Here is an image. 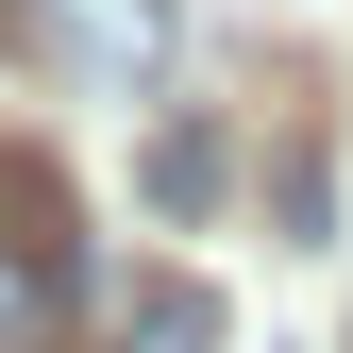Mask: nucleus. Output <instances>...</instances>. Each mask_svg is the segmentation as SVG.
<instances>
[{"label":"nucleus","mask_w":353,"mask_h":353,"mask_svg":"<svg viewBox=\"0 0 353 353\" xmlns=\"http://www.w3.org/2000/svg\"><path fill=\"white\" fill-rule=\"evenodd\" d=\"M51 17V51L101 84V101H152L168 84V0H34Z\"/></svg>","instance_id":"nucleus-2"},{"label":"nucleus","mask_w":353,"mask_h":353,"mask_svg":"<svg viewBox=\"0 0 353 353\" xmlns=\"http://www.w3.org/2000/svg\"><path fill=\"white\" fill-rule=\"evenodd\" d=\"M68 286H84V202H68V168H51V152L0 135V353H51Z\"/></svg>","instance_id":"nucleus-1"},{"label":"nucleus","mask_w":353,"mask_h":353,"mask_svg":"<svg viewBox=\"0 0 353 353\" xmlns=\"http://www.w3.org/2000/svg\"><path fill=\"white\" fill-rule=\"evenodd\" d=\"M152 202L202 219V202H219V152H202V135H152Z\"/></svg>","instance_id":"nucleus-4"},{"label":"nucleus","mask_w":353,"mask_h":353,"mask_svg":"<svg viewBox=\"0 0 353 353\" xmlns=\"http://www.w3.org/2000/svg\"><path fill=\"white\" fill-rule=\"evenodd\" d=\"M236 320H219V286L202 270H152V286H118V320H101V353H219Z\"/></svg>","instance_id":"nucleus-3"}]
</instances>
